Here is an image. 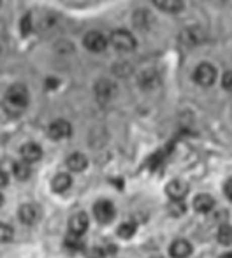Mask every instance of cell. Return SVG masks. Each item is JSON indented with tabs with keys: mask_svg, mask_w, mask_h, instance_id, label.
Wrapping results in <instances>:
<instances>
[{
	"mask_svg": "<svg viewBox=\"0 0 232 258\" xmlns=\"http://www.w3.org/2000/svg\"><path fill=\"white\" fill-rule=\"evenodd\" d=\"M0 53H2V49H0Z\"/></svg>",
	"mask_w": 232,
	"mask_h": 258,
	"instance_id": "d6a6232c",
	"label": "cell"
},
{
	"mask_svg": "<svg viewBox=\"0 0 232 258\" xmlns=\"http://www.w3.org/2000/svg\"><path fill=\"white\" fill-rule=\"evenodd\" d=\"M83 44H85V48L90 49V51L100 53V51H104V49L107 48V39H106V35H104L102 32L92 30V32H88V34L85 35V41H83Z\"/></svg>",
	"mask_w": 232,
	"mask_h": 258,
	"instance_id": "277c9868",
	"label": "cell"
},
{
	"mask_svg": "<svg viewBox=\"0 0 232 258\" xmlns=\"http://www.w3.org/2000/svg\"><path fill=\"white\" fill-rule=\"evenodd\" d=\"M169 253H171L172 258H188L192 255V244L187 239H178L171 244Z\"/></svg>",
	"mask_w": 232,
	"mask_h": 258,
	"instance_id": "7c38bea8",
	"label": "cell"
},
{
	"mask_svg": "<svg viewBox=\"0 0 232 258\" xmlns=\"http://www.w3.org/2000/svg\"><path fill=\"white\" fill-rule=\"evenodd\" d=\"M220 258H232V251L230 253H225V255H222Z\"/></svg>",
	"mask_w": 232,
	"mask_h": 258,
	"instance_id": "4dcf8cb0",
	"label": "cell"
},
{
	"mask_svg": "<svg viewBox=\"0 0 232 258\" xmlns=\"http://www.w3.org/2000/svg\"><path fill=\"white\" fill-rule=\"evenodd\" d=\"M7 183H9V177H7V174L4 172L2 169H0V188L7 186Z\"/></svg>",
	"mask_w": 232,
	"mask_h": 258,
	"instance_id": "83f0119b",
	"label": "cell"
},
{
	"mask_svg": "<svg viewBox=\"0 0 232 258\" xmlns=\"http://www.w3.org/2000/svg\"><path fill=\"white\" fill-rule=\"evenodd\" d=\"M134 234H136V223L132 221H125L118 227V235L122 239H130Z\"/></svg>",
	"mask_w": 232,
	"mask_h": 258,
	"instance_id": "44dd1931",
	"label": "cell"
},
{
	"mask_svg": "<svg viewBox=\"0 0 232 258\" xmlns=\"http://www.w3.org/2000/svg\"><path fill=\"white\" fill-rule=\"evenodd\" d=\"M111 44L118 51H132L136 48V39L130 32L127 30H114L111 34Z\"/></svg>",
	"mask_w": 232,
	"mask_h": 258,
	"instance_id": "7a4b0ae2",
	"label": "cell"
},
{
	"mask_svg": "<svg viewBox=\"0 0 232 258\" xmlns=\"http://www.w3.org/2000/svg\"><path fill=\"white\" fill-rule=\"evenodd\" d=\"M13 172H14V176H16V179H20V181H25V179H28L30 177V163H27V162H16L13 165Z\"/></svg>",
	"mask_w": 232,
	"mask_h": 258,
	"instance_id": "ac0fdd59",
	"label": "cell"
},
{
	"mask_svg": "<svg viewBox=\"0 0 232 258\" xmlns=\"http://www.w3.org/2000/svg\"><path fill=\"white\" fill-rule=\"evenodd\" d=\"M116 85L113 81H109V79H100L99 83L95 85V95L99 100H111L113 97L116 95Z\"/></svg>",
	"mask_w": 232,
	"mask_h": 258,
	"instance_id": "52a82bcc",
	"label": "cell"
},
{
	"mask_svg": "<svg viewBox=\"0 0 232 258\" xmlns=\"http://www.w3.org/2000/svg\"><path fill=\"white\" fill-rule=\"evenodd\" d=\"M48 134H49V137L55 141L67 139L72 134V126H71V123L65 121V119H56V121H53L51 125H49Z\"/></svg>",
	"mask_w": 232,
	"mask_h": 258,
	"instance_id": "8992f818",
	"label": "cell"
},
{
	"mask_svg": "<svg viewBox=\"0 0 232 258\" xmlns=\"http://www.w3.org/2000/svg\"><path fill=\"white\" fill-rule=\"evenodd\" d=\"M42 156V150L39 144L35 143H27L21 146V158H23V162L27 163H34V162H39Z\"/></svg>",
	"mask_w": 232,
	"mask_h": 258,
	"instance_id": "9c48e42d",
	"label": "cell"
},
{
	"mask_svg": "<svg viewBox=\"0 0 232 258\" xmlns=\"http://www.w3.org/2000/svg\"><path fill=\"white\" fill-rule=\"evenodd\" d=\"M41 216V209L35 204H25L20 207V220L25 225H34Z\"/></svg>",
	"mask_w": 232,
	"mask_h": 258,
	"instance_id": "30bf717a",
	"label": "cell"
},
{
	"mask_svg": "<svg viewBox=\"0 0 232 258\" xmlns=\"http://www.w3.org/2000/svg\"><path fill=\"white\" fill-rule=\"evenodd\" d=\"M181 37H183V42H187V44H190V46L201 44V42L204 41V34H202V30L199 27L187 28V30L181 34Z\"/></svg>",
	"mask_w": 232,
	"mask_h": 258,
	"instance_id": "4fadbf2b",
	"label": "cell"
},
{
	"mask_svg": "<svg viewBox=\"0 0 232 258\" xmlns=\"http://www.w3.org/2000/svg\"><path fill=\"white\" fill-rule=\"evenodd\" d=\"M153 4L160 11H164V13H171V14L180 13V11L185 7L183 0H153Z\"/></svg>",
	"mask_w": 232,
	"mask_h": 258,
	"instance_id": "9a60e30c",
	"label": "cell"
},
{
	"mask_svg": "<svg viewBox=\"0 0 232 258\" xmlns=\"http://www.w3.org/2000/svg\"><path fill=\"white\" fill-rule=\"evenodd\" d=\"M169 211H171L172 216H181L187 211V206L183 204V201H172L171 206H169Z\"/></svg>",
	"mask_w": 232,
	"mask_h": 258,
	"instance_id": "cb8c5ba5",
	"label": "cell"
},
{
	"mask_svg": "<svg viewBox=\"0 0 232 258\" xmlns=\"http://www.w3.org/2000/svg\"><path fill=\"white\" fill-rule=\"evenodd\" d=\"M222 85H223V88H225V90L232 92V71H229V72H225V74H223Z\"/></svg>",
	"mask_w": 232,
	"mask_h": 258,
	"instance_id": "4316f807",
	"label": "cell"
},
{
	"mask_svg": "<svg viewBox=\"0 0 232 258\" xmlns=\"http://www.w3.org/2000/svg\"><path fill=\"white\" fill-rule=\"evenodd\" d=\"M215 207V201H213L211 195L208 194H202V195H197L194 201V209L199 211V213H209V211Z\"/></svg>",
	"mask_w": 232,
	"mask_h": 258,
	"instance_id": "2e32d148",
	"label": "cell"
},
{
	"mask_svg": "<svg viewBox=\"0 0 232 258\" xmlns=\"http://www.w3.org/2000/svg\"><path fill=\"white\" fill-rule=\"evenodd\" d=\"M158 76H157V72H153V71H148V72H144L143 76H141V81H139V85L143 86V88H146V90H151V88H155V86H158Z\"/></svg>",
	"mask_w": 232,
	"mask_h": 258,
	"instance_id": "ffe728a7",
	"label": "cell"
},
{
	"mask_svg": "<svg viewBox=\"0 0 232 258\" xmlns=\"http://www.w3.org/2000/svg\"><path fill=\"white\" fill-rule=\"evenodd\" d=\"M51 186H53V191H56V194H64V191H67L69 188L72 186L71 176H69V174H56L51 181Z\"/></svg>",
	"mask_w": 232,
	"mask_h": 258,
	"instance_id": "e0dca14e",
	"label": "cell"
},
{
	"mask_svg": "<svg viewBox=\"0 0 232 258\" xmlns=\"http://www.w3.org/2000/svg\"><path fill=\"white\" fill-rule=\"evenodd\" d=\"M216 79V69L211 63H201L194 71V81L201 86H211Z\"/></svg>",
	"mask_w": 232,
	"mask_h": 258,
	"instance_id": "3957f363",
	"label": "cell"
},
{
	"mask_svg": "<svg viewBox=\"0 0 232 258\" xmlns=\"http://www.w3.org/2000/svg\"><path fill=\"white\" fill-rule=\"evenodd\" d=\"M218 242L223 246L232 244V227L230 225H223V227L218 230Z\"/></svg>",
	"mask_w": 232,
	"mask_h": 258,
	"instance_id": "7402d4cb",
	"label": "cell"
},
{
	"mask_svg": "<svg viewBox=\"0 0 232 258\" xmlns=\"http://www.w3.org/2000/svg\"><path fill=\"white\" fill-rule=\"evenodd\" d=\"M93 214L100 223H109V221L114 220L116 209L109 201H99L93 206Z\"/></svg>",
	"mask_w": 232,
	"mask_h": 258,
	"instance_id": "5b68a950",
	"label": "cell"
},
{
	"mask_svg": "<svg viewBox=\"0 0 232 258\" xmlns=\"http://www.w3.org/2000/svg\"><path fill=\"white\" fill-rule=\"evenodd\" d=\"M28 90L23 85H13L6 93V100H4V107L11 114H20L25 107L28 105Z\"/></svg>",
	"mask_w": 232,
	"mask_h": 258,
	"instance_id": "6da1fadb",
	"label": "cell"
},
{
	"mask_svg": "<svg viewBox=\"0 0 232 258\" xmlns=\"http://www.w3.org/2000/svg\"><path fill=\"white\" fill-rule=\"evenodd\" d=\"M223 191H225V195L232 201V179H229L225 183V188H223Z\"/></svg>",
	"mask_w": 232,
	"mask_h": 258,
	"instance_id": "f1b7e54d",
	"label": "cell"
},
{
	"mask_svg": "<svg viewBox=\"0 0 232 258\" xmlns=\"http://www.w3.org/2000/svg\"><path fill=\"white\" fill-rule=\"evenodd\" d=\"M48 86L49 88H55V86H58V81L56 79H48Z\"/></svg>",
	"mask_w": 232,
	"mask_h": 258,
	"instance_id": "f546056e",
	"label": "cell"
},
{
	"mask_svg": "<svg viewBox=\"0 0 232 258\" xmlns=\"http://www.w3.org/2000/svg\"><path fill=\"white\" fill-rule=\"evenodd\" d=\"M86 165H88V160H86V156L83 155V153H72V155H69L67 167L72 170V172H81V170L86 169Z\"/></svg>",
	"mask_w": 232,
	"mask_h": 258,
	"instance_id": "5bb4252c",
	"label": "cell"
},
{
	"mask_svg": "<svg viewBox=\"0 0 232 258\" xmlns=\"http://www.w3.org/2000/svg\"><path fill=\"white\" fill-rule=\"evenodd\" d=\"M85 255L86 258H104L106 256V251L102 248H92V249H86Z\"/></svg>",
	"mask_w": 232,
	"mask_h": 258,
	"instance_id": "484cf974",
	"label": "cell"
},
{
	"mask_svg": "<svg viewBox=\"0 0 232 258\" xmlns=\"http://www.w3.org/2000/svg\"><path fill=\"white\" fill-rule=\"evenodd\" d=\"M2 204H4V195L0 194V206H2Z\"/></svg>",
	"mask_w": 232,
	"mask_h": 258,
	"instance_id": "1f68e13d",
	"label": "cell"
},
{
	"mask_svg": "<svg viewBox=\"0 0 232 258\" xmlns=\"http://www.w3.org/2000/svg\"><path fill=\"white\" fill-rule=\"evenodd\" d=\"M69 228H71L72 235H79V237H81L86 232V228H88V216H86L85 213L74 214V216L69 220Z\"/></svg>",
	"mask_w": 232,
	"mask_h": 258,
	"instance_id": "ba28073f",
	"label": "cell"
},
{
	"mask_svg": "<svg viewBox=\"0 0 232 258\" xmlns=\"http://www.w3.org/2000/svg\"><path fill=\"white\" fill-rule=\"evenodd\" d=\"M65 248L69 249V251L72 253H78V251H85V242H83V239L79 237V235H69L67 239H65Z\"/></svg>",
	"mask_w": 232,
	"mask_h": 258,
	"instance_id": "d6986e66",
	"label": "cell"
},
{
	"mask_svg": "<svg viewBox=\"0 0 232 258\" xmlns=\"http://www.w3.org/2000/svg\"><path fill=\"white\" fill-rule=\"evenodd\" d=\"M165 191H167V195L172 199V201H183L188 194V186H187V183H183V181L174 179L167 184Z\"/></svg>",
	"mask_w": 232,
	"mask_h": 258,
	"instance_id": "8fae6325",
	"label": "cell"
},
{
	"mask_svg": "<svg viewBox=\"0 0 232 258\" xmlns=\"http://www.w3.org/2000/svg\"><path fill=\"white\" fill-rule=\"evenodd\" d=\"M14 239V230L11 225L7 223H0V242L2 244H7Z\"/></svg>",
	"mask_w": 232,
	"mask_h": 258,
	"instance_id": "603a6c76",
	"label": "cell"
},
{
	"mask_svg": "<svg viewBox=\"0 0 232 258\" xmlns=\"http://www.w3.org/2000/svg\"><path fill=\"white\" fill-rule=\"evenodd\" d=\"M30 30H32V18H30V14H27V16H23V20H21V34L27 35V34H30Z\"/></svg>",
	"mask_w": 232,
	"mask_h": 258,
	"instance_id": "d4e9b609",
	"label": "cell"
}]
</instances>
